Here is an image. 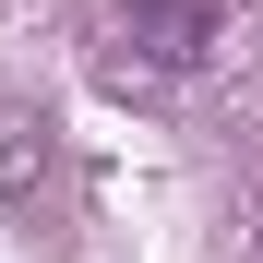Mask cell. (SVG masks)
<instances>
[{"mask_svg":"<svg viewBox=\"0 0 263 263\" xmlns=\"http://www.w3.org/2000/svg\"><path fill=\"white\" fill-rule=\"evenodd\" d=\"M132 48L167 60V72H192L215 48V12H203V0H132Z\"/></svg>","mask_w":263,"mask_h":263,"instance_id":"6da1fadb","label":"cell"}]
</instances>
